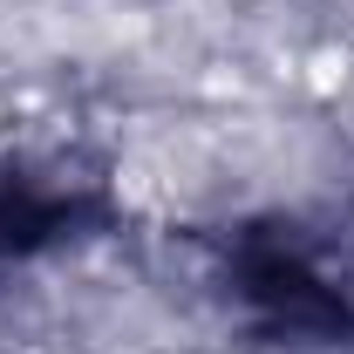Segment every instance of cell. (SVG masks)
<instances>
[{
    "label": "cell",
    "instance_id": "6da1fadb",
    "mask_svg": "<svg viewBox=\"0 0 354 354\" xmlns=\"http://www.w3.org/2000/svg\"><path fill=\"white\" fill-rule=\"evenodd\" d=\"M82 177L62 184L55 171H0V252H28L62 239L82 218Z\"/></svg>",
    "mask_w": 354,
    "mask_h": 354
}]
</instances>
